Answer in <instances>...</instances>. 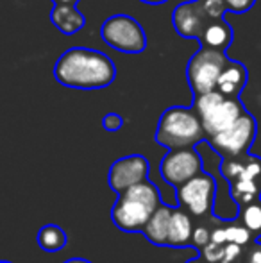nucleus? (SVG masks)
<instances>
[{
	"mask_svg": "<svg viewBox=\"0 0 261 263\" xmlns=\"http://www.w3.org/2000/svg\"><path fill=\"white\" fill-rule=\"evenodd\" d=\"M175 190L179 206L188 210L193 217L204 218L213 213V206L216 202V181L211 174L200 172Z\"/></svg>",
	"mask_w": 261,
	"mask_h": 263,
	"instance_id": "nucleus-9",
	"label": "nucleus"
},
{
	"mask_svg": "<svg viewBox=\"0 0 261 263\" xmlns=\"http://www.w3.org/2000/svg\"><path fill=\"white\" fill-rule=\"evenodd\" d=\"M57 83L75 90H101L115 81L116 66L101 50L73 47L61 54L54 66Z\"/></svg>",
	"mask_w": 261,
	"mask_h": 263,
	"instance_id": "nucleus-1",
	"label": "nucleus"
},
{
	"mask_svg": "<svg viewBox=\"0 0 261 263\" xmlns=\"http://www.w3.org/2000/svg\"><path fill=\"white\" fill-rule=\"evenodd\" d=\"M63 263H91V261L86 260V258H70V260H66Z\"/></svg>",
	"mask_w": 261,
	"mask_h": 263,
	"instance_id": "nucleus-27",
	"label": "nucleus"
},
{
	"mask_svg": "<svg viewBox=\"0 0 261 263\" xmlns=\"http://www.w3.org/2000/svg\"><path fill=\"white\" fill-rule=\"evenodd\" d=\"M54 4H77L79 0H52Z\"/></svg>",
	"mask_w": 261,
	"mask_h": 263,
	"instance_id": "nucleus-29",
	"label": "nucleus"
},
{
	"mask_svg": "<svg viewBox=\"0 0 261 263\" xmlns=\"http://www.w3.org/2000/svg\"><path fill=\"white\" fill-rule=\"evenodd\" d=\"M186 263H209L208 260H206L202 254H198V256H195V258H192V260H188Z\"/></svg>",
	"mask_w": 261,
	"mask_h": 263,
	"instance_id": "nucleus-26",
	"label": "nucleus"
},
{
	"mask_svg": "<svg viewBox=\"0 0 261 263\" xmlns=\"http://www.w3.org/2000/svg\"><path fill=\"white\" fill-rule=\"evenodd\" d=\"M245 247L240 246V243H233L227 242L226 243V251H224V256L220 263H242V258H244Z\"/></svg>",
	"mask_w": 261,
	"mask_h": 263,
	"instance_id": "nucleus-20",
	"label": "nucleus"
},
{
	"mask_svg": "<svg viewBox=\"0 0 261 263\" xmlns=\"http://www.w3.org/2000/svg\"><path fill=\"white\" fill-rule=\"evenodd\" d=\"M229 58L222 50L200 47L186 65V79L193 91V97L213 91L218 83L226 63Z\"/></svg>",
	"mask_w": 261,
	"mask_h": 263,
	"instance_id": "nucleus-6",
	"label": "nucleus"
},
{
	"mask_svg": "<svg viewBox=\"0 0 261 263\" xmlns=\"http://www.w3.org/2000/svg\"><path fill=\"white\" fill-rule=\"evenodd\" d=\"M238 210H240L236 217L238 220L254 235V238H261V197Z\"/></svg>",
	"mask_w": 261,
	"mask_h": 263,
	"instance_id": "nucleus-18",
	"label": "nucleus"
},
{
	"mask_svg": "<svg viewBox=\"0 0 261 263\" xmlns=\"http://www.w3.org/2000/svg\"><path fill=\"white\" fill-rule=\"evenodd\" d=\"M102 125H104L106 131L109 133H116L122 129L124 125V118L120 117L118 113H108L104 118H102Z\"/></svg>",
	"mask_w": 261,
	"mask_h": 263,
	"instance_id": "nucleus-24",
	"label": "nucleus"
},
{
	"mask_svg": "<svg viewBox=\"0 0 261 263\" xmlns=\"http://www.w3.org/2000/svg\"><path fill=\"white\" fill-rule=\"evenodd\" d=\"M224 229H226V236H227V242H233V243H240V246L247 247L254 242V235L242 224L238 218H233V222H227L224 224Z\"/></svg>",
	"mask_w": 261,
	"mask_h": 263,
	"instance_id": "nucleus-19",
	"label": "nucleus"
},
{
	"mask_svg": "<svg viewBox=\"0 0 261 263\" xmlns=\"http://www.w3.org/2000/svg\"><path fill=\"white\" fill-rule=\"evenodd\" d=\"M224 251H226V243H218L211 240V242L200 251V254L209 263H220V260H222V256H224Z\"/></svg>",
	"mask_w": 261,
	"mask_h": 263,
	"instance_id": "nucleus-21",
	"label": "nucleus"
},
{
	"mask_svg": "<svg viewBox=\"0 0 261 263\" xmlns=\"http://www.w3.org/2000/svg\"><path fill=\"white\" fill-rule=\"evenodd\" d=\"M174 208L168 204H161L159 208L152 213V217L149 218L143 235L150 243L159 247H168V233H170V218Z\"/></svg>",
	"mask_w": 261,
	"mask_h": 263,
	"instance_id": "nucleus-14",
	"label": "nucleus"
},
{
	"mask_svg": "<svg viewBox=\"0 0 261 263\" xmlns=\"http://www.w3.org/2000/svg\"><path fill=\"white\" fill-rule=\"evenodd\" d=\"M242 263H261V242H252L251 246L245 247Z\"/></svg>",
	"mask_w": 261,
	"mask_h": 263,
	"instance_id": "nucleus-23",
	"label": "nucleus"
},
{
	"mask_svg": "<svg viewBox=\"0 0 261 263\" xmlns=\"http://www.w3.org/2000/svg\"><path fill=\"white\" fill-rule=\"evenodd\" d=\"M227 6V11L231 13H236V14H242L245 11H249L252 6H254L256 0H224Z\"/></svg>",
	"mask_w": 261,
	"mask_h": 263,
	"instance_id": "nucleus-25",
	"label": "nucleus"
},
{
	"mask_svg": "<svg viewBox=\"0 0 261 263\" xmlns=\"http://www.w3.org/2000/svg\"><path fill=\"white\" fill-rule=\"evenodd\" d=\"M50 20L66 36L79 32L84 27V24H86L83 13L77 9L75 4H54Z\"/></svg>",
	"mask_w": 261,
	"mask_h": 263,
	"instance_id": "nucleus-15",
	"label": "nucleus"
},
{
	"mask_svg": "<svg viewBox=\"0 0 261 263\" xmlns=\"http://www.w3.org/2000/svg\"><path fill=\"white\" fill-rule=\"evenodd\" d=\"M247 81H249L247 66L240 61L229 59L226 63V66H224L222 73H220L215 90H218L226 97H240L244 88L247 86Z\"/></svg>",
	"mask_w": 261,
	"mask_h": 263,
	"instance_id": "nucleus-12",
	"label": "nucleus"
},
{
	"mask_svg": "<svg viewBox=\"0 0 261 263\" xmlns=\"http://www.w3.org/2000/svg\"><path fill=\"white\" fill-rule=\"evenodd\" d=\"M193 215L183 206H177L172 211L170 233H168V247H192L193 229L195 224L192 220Z\"/></svg>",
	"mask_w": 261,
	"mask_h": 263,
	"instance_id": "nucleus-13",
	"label": "nucleus"
},
{
	"mask_svg": "<svg viewBox=\"0 0 261 263\" xmlns=\"http://www.w3.org/2000/svg\"><path fill=\"white\" fill-rule=\"evenodd\" d=\"M233 38H234V31L231 27V24L226 22V18H218V20L211 22L206 27V31L198 38V42H200V47H208V49L226 52L231 47V43H233Z\"/></svg>",
	"mask_w": 261,
	"mask_h": 263,
	"instance_id": "nucleus-16",
	"label": "nucleus"
},
{
	"mask_svg": "<svg viewBox=\"0 0 261 263\" xmlns=\"http://www.w3.org/2000/svg\"><path fill=\"white\" fill-rule=\"evenodd\" d=\"M149 159L142 154H131L116 159L108 174V183L115 194H122L127 188L149 179Z\"/></svg>",
	"mask_w": 261,
	"mask_h": 263,
	"instance_id": "nucleus-11",
	"label": "nucleus"
},
{
	"mask_svg": "<svg viewBox=\"0 0 261 263\" xmlns=\"http://www.w3.org/2000/svg\"><path fill=\"white\" fill-rule=\"evenodd\" d=\"M2 263H11V261H7V260H4V261H2Z\"/></svg>",
	"mask_w": 261,
	"mask_h": 263,
	"instance_id": "nucleus-30",
	"label": "nucleus"
},
{
	"mask_svg": "<svg viewBox=\"0 0 261 263\" xmlns=\"http://www.w3.org/2000/svg\"><path fill=\"white\" fill-rule=\"evenodd\" d=\"M211 233L213 231H209V229L206 228L204 224H202V226H195V229H193L192 247H195V249L202 251L209 242H211Z\"/></svg>",
	"mask_w": 261,
	"mask_h": 263,
	"instance_id": "nucleus-22",
	"label": "nucleus"
},
{
	"mask_svg": "<svg viewBox=\"0 0 261 263\" xmlns=\"http://www.w3.org/2000/svg\"><path fill=\"white\" fill-rule=\"evenodd\" d=\"M145 4H150V6H161V4H167L168 0H142Z\"/></svg>",
	"mask_w": 261,
	"mask_h": 263,
	"instance_id": "nucleus-28",
	"label": "nucleus"
},
{
	"mask_svg": "<svg viewBox=\"0 0 261 263\" xmlns=\"http://www.w3.org/2000/svg\"><path fill=\"white\" fill-rule=\"evenodd\" d=\"M226 11L227 6L224 0H192L175 7L172 22L179 36L198 40L211 22L224 18Z\"/></svg>",
	"mask_w": 261,
	"mask_h": 263,
	"instance_id": "nucleus-5",
	"label": "nucleus"
},
{
	"mask_svg": "<svg viewBox=\"0 0 261 263\" xmlns=\"http://www.w3.org/2000/svg\"><path fill=\"white\" fill-rule=\"evenodd\" d=\"M256 131H258V125H256L254 117L249 111H245L229 129L218 133L206 142L220 158H236L249 154L251 145L254 143Z\"/></svg>",
	"mask_w": 261,
	"mask_h": 263,
	"instance_id": "nucleus-8",
	"label": "nucleus"
},
{
	"mask_svg": "<svg viewBox=\"0 0 261 263\" xmlns=\"http://www.w3.org/2000/svg\"><path fill=\"white\" fill-rule=\"evenodd\" d=\"M101 36L111 49L126 54H138L147 49L143 27L129 14H113L102 24Z\"/></svg>",
	"mask_w": 261,
	"mask_h": 263,
	"instance_id": "nucleus-7",
	"label": "nucleus"
},
{
	"mask_svg": "<svg viewBox=\"0 0 261 263\" xmlns=\"http://www.w3.org/2000/svg\"><path fill=\"white\" fill-rule=\"evenodd\" d=\"M163 204L159 190L149 179L118 194L111 208V220L126 233L143 231L152 213Z\"/></svg>",
	"mask_w": 261,
	"mask_h": 263,
	"instance_id": "nucleus-2",
	"label": "nucleus"
},
{
	"mask_svg": "<svg viewBox=\"0 0 261 263\" xmlns=\"http://www.w3.org/2000/svg\"><path fill=\"white\" fill-rule=\"evenodd\" d=\"M200 154L195 147H183V149H170L159 165V174L165 183L174 188H179L192 177L204 172Z\"/></svg>",
	"mask_w": 261,
	"mask_h": 263,
	"instance_id": "nucleus-10",
	"label": "nucleus"
},
{
	"mask_svg": "<svg viewBox=\"0 0 261 263\" xmlns=\"http://www.w3.org/2000/svg\"><path fill=\"white\" fill-rule=\"evenodd\" d=\"M193 107L202 120L206 140L229 129L247 111L240 102V97H226L218 90L193 97Z\"/></svg>",
	"mask_w": 261,
	"mask_h": 263,
	"instance_id": "nucleus-4",
	"label": "nucleus"
},
{
	"mask_svg": "<svg viewBox=\"0 0 261 263\" xmlns=\"http://www.w3.org/2000/svg\"><path fill=\"white\" fill-rule=\"evenodd\" d=\"M36 240H38V246L43 251H47V253H57V251H61L66 246V233L59 226L47 224L38 231Z\"/></svg>",
	"mask_w": 261,
	"mask_h": 263,
	"instance_id": "nucleus-17",
	"label": "nucleus"
},
{
	"mask_svg": "<svg viewBox=\"0 0 261 263\" xmlns=\"http://www.w3.org/2000/svg\"><path fill=\"white\" fill-rule=\"evenodd\" d=\"M154 140L168 151L197 147L198 143L204 142L206 133L195 107L172 106L165 109L157 122Z\"/></svg>",
	"mask_w": 261,
	"mask_h": 263,
	"instance_id": "nucleus-3",
	"label": "nucleus"
}]
</instances>
